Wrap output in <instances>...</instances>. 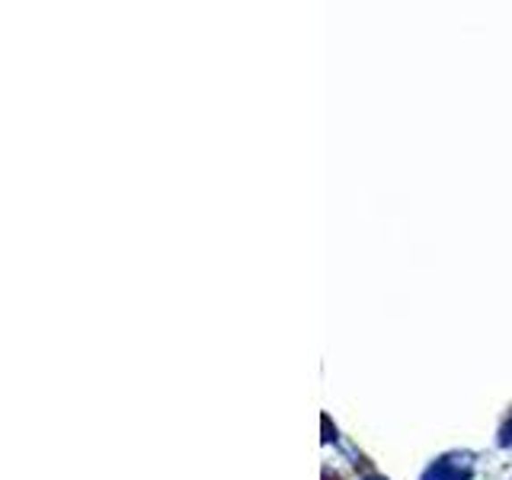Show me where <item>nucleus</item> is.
Masks as SVG:
<instances>
[{
  "instance_id": "nucleus-1",
  "label": "nucleus",
  "mask_w": 512,
  "mask_h": 480,
  "mask_svg": "<svg viewBox=\"0 0 512 480\" xmlns=\"http://www.w3.org/2000/svg\"><path fill=\"white\" fill-rule=\"evenodd\" d=\"M423 480H467V467L455 465V461L445 458V461H436V465L429 467Z\"/></svg>"
}]
</instances>
